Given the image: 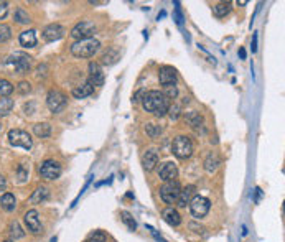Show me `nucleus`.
Masks as SVG:
<instances>
[{
  "label": "nucleus",
  "mask_w": 285,
  "mask_h": 242,
  "mask_svg": "<svg viewBox=\"0 0 285 242\" xmlns=\"http://www.w3.org/2000/svg\"><path fill=\"white\" fill-rule=\"evenodd\" d=\"M142 106L150 114L157 115V117H163V115H167L170 102H168L165 94L160 93V91H149L142 97Z\"/></svg>",
  "instance_id": "1"
},
{
  "label": "nucleus",
  "mask_w": 285,
  "mask_h": 242,
  "mask_svg": "<svg viewBox=\"0 0 285 242\" xmlns=\"http://www.w3.org/2000/svg\"><path fill=\"white\" fill-rule=\"evenodd\" d=\"M99 50H101V41L96 40V38L79 40L71 45V53L76 58H93Z\"/></svg>",
  "instance_id": "2"
},
{
  "label": "nucleus",
  "mask_w": 285,
  "mask_h": 242,
  "mask_svg": "<svg viewBox=\"0 0 285 242\" xmlns=\"http://www.w3.org/2000/svg\"><path fill=\"white\" fill-rule=\"evenodd\" d=\"M193 150H195V147H193L191 138L187 135H178L173 140V144H171V152L180 160L190 158L193 155Z\"/></svg>",
  "instance_id": "3"
},
{
  "label": "nucleus",
  "mask_w": 285,
  "mask_h": 242,
  "mask_svg": "<svg viewBox=\"0 0 285 242\" xmlns=\"http://www.w3.org/2000/svg\"><path fill=\"white\" fill-rule=\"evenodd\" d=\"M66 104H68L66 94L61 93L59 89H51L50 93L46 94V106H48V109L51 112H55V114L61 112L64 107H66Z\"/></svg>",
  "instance_id": "4"
},
{
  "label": "nucleus",
  "mask_w": 285,
  "mask_h": 242,
  "mask_svg": "<svg viewBox=\"0 0 285 242\" xmlns=\"http://www.w3.org/2000/svg\"><path fill=\"white\" fill-rule=\"evenodd\" d=\"M94 33H96V25L89 20H83L73 27L70 35L76 41H79V40H88V38H94Z\"/></svg>",
  "instance_id": "5"
},
{
  "label": "nucleus",
  "mask_w": 285,
  "mask_h": 242,
  "mask_svg": "<svg viewBox=\"0 0 285 242\" xmlns=\"http://www.w3.org/2000/svg\"><path fill=\"white\" fill-rule=\"evenodd\" d=\"M180 191H181V186L178 181L176 180L167 181V183L160 188V198L167 203V205H175V203L178 201Z\"/></svg>",
  "instance_id": "6"
},
{
  "label": "nucleus",
  "mask_w": 285,
  "mask_h": 242,
  "mask_svg": "<svg viewBox=\"0 0 285 242\" xmlns=\"http://www.w3.org/2000/svg\"><path fill=\"white\" fill-rule=\"evenodd\" d=\"M8 142L14 147H21L25 150H30L33 147V140L30 137V133L25 130H20V129H12L8 132Z\"/></svg>",
  "instance_id": "7"
},
{
  "label": "nucleus",
  "mask_w": 285,
  "mask_h": 242,
  "mask_svg": "<svg viewBox=\"0 0 285 242\" xmlns=\"http://www.w3.org/2000/svg\"><path fill=\"white\" fill-rule=\"evenodd\" d=\"M188 206H190V211H191L193 218L201 219V218H205V216L209 213L211 201L208 200V198H205V196H195Z\"/></svg>",
  "instance_id": "8"
},
{
  "label": "nucleus",
  "mask_w": 285,
  "mask_h": 242,
  "mask_svg": "<svg viewBox=\"0 0 285 242\" xmlns=\"http://www.w3.org/2000/svg\"><path fill=\"white\" fill-rule=\"evenodd\" d=\"M38 173H40V176L43 180H48V181L56 180L61 175V165H59L56 160H45L40 165Z\"/></svg>",
  "instance_id": "9"
},
{
  "label": "nucleus",
  "mask_w": 285,
  "mask_h": 242,
  "mask_svg": "<svg viewBox=\"0 0 285 242\" xmlns=\"http://www.w3.org/2000/svg\"><path fill=\"white\" fill-rule=\"evenodd\" d=\"M8 63L14 64L15 71L20 73V74H25V73H28L30 68H32V58H30L28 55H25V53L12 55L10 58H8Z\"/></svg>",
  "instance_id": "10"
},
{
  "label": "nucleus",
  "mask_w": 285,
  "mask_h": 242,
  "mask_svg": "<svg viewBox=\"0 0 285 242\" xmlns=\"http://www.w3.org/2000/svg\"><path fill=\"white\" fill-rule=\"evenodd\" d=\"M64 33H66V30H64L63 25L51 23L43 30V40L45 41H58L64 37Z\"/></svg>",
  "instance_id": "11"
},
{
  "label": "nucleus",
  "mask_w": 285,
  "mask_h": 242,
  "mask_svg": "<svg viewBox=\"0 0 285 242\" xmlns=\"http://www.w3.org/2000/svg\"><path fill=\"white\" fill-rule=\"evenodd\" d=\"M23 219H25V224H27V227H28L30 232H33V234H40V232L43 231V226H41L40 214H38V211L30 209L28 213H25Z\"/></svg>",
  "instance_id": "12"
},
{
  "label": "nucleus",
  "mask_w": 285,
  "mask_h": 242,
  "mask_svg": "<svg viewBox=\"0 0 285 242\" xmlns=\"http://www.w3.org/2000/svg\"><path fill=\"white\" fill-rule=\"evenodd\" d=\"M88 71H89L88 81L94 86V88H96V86H102V84H104V73H102L101 64L96 63V61H91L89 66H88Z\"/></svg>",
  "instance_id": "13"
},
{
  "label": "nucleus",
  "mask_w": 285,
  "mask_h": 242,
  "mask_svg": "<svg viewBox=\"0 0 285 242\" xmlns=\"http://www.w3.org/2000/svg\"><path fill=\"white\" fill-rule=\"evenodd\" d=\"M158 176L165 181H173L176 180V176H178V168H176L175 163H171V162H165L163 165L158 168Z\"/></svg>",
  "instance_id": "14"
},
{
  "label": "nucleus",
  "mask_w": 285,
  "mask_h": 242,
  "mask_svg": "<svg viewBox=\"0 0 285 242\" xmlns=\"http://www.w3.org/2000/svg\"><path fill=\"white\" fill-rule=\"evenodd\" d=\"M158 79L162 86L176 84V69L173 66H162L158 71Z\"/></svg>",
  "instance_id": "15"
},
{
  "label": "nucleus",
  "mask_w": 285,
  "mask_h": 242,
  "mask_svg": "<svg viewBox=\"0 0 285 242\" xmlns=\"http://www.w3.org/2000/svg\"><path fill=\"white\" fill-rule=\"evenodd\" d=\"M163 221H165L168 226H171V227H176V226H180L181 224V216L178 211L175 209V207H171V206H168L167 209H163Z\"/></svg>",
  "instance_id": "16"
},
{
  "label": "nucleus",
  "mask_w": 285,
  "mask_h": 242,
  "mask_svg": "<svg viewBox=\"0 0 285 242\" xmlns=\"http://www.w3.org/2000/svg\"><path fill=\"white\" fill-rule=\"evenodd\" d=\"M195 191H196V188L193 186V185H188V186L181 188V191H180V196H178V201H176V205H178L180 207H185L187 205H190L193 198H195Z\"/></svg>",
  "instance_id": "17"
},
{
  "label": "nucleus",
  "mask_w": 285,
  "mask_h": 242,
  "mask_svg": "<svg viewBox=\"0 0 285 242\" xmlns=\"http://www.w3.org/2000/svg\"><path fill=\"white\" fill-rule=\"evenodd\" d=\"M142 163H144V168L147 171H152L158 163V152L157 150H153V149L147 150V152L144 153V157H142Z\"/></svg>",
  "instance_id": "18"
},
{
  "label": "nucleus",
  "mask_w": 285,
  "mask_h": 242,
  "mask_svg": "<svg viewBox=\"0 0 285 242\" xmlns=\"http://www.w3.org/2000/svg\"><path fill=\"white\" fill-rule=\"evenodd\" d=\"M19 40L23 48H33V46H37V32L35 30H25L20 33Z\"/></svg>",
  "instance_id": "19"
},
{
  "label": "nucleus",
  "mask_w": 285,
  "mask_h": 242,
  "mask_svg": "<svg viewBox=\"0 0 285 242\" xmlns=\"http://www.w3.org/2000/svg\"><path fill=\"white\" fill-rule=\"evenodd\" d=\"M93 93H94V86L91 84L89 81H86L84 84H79L73 89V96H75L76 99H84V97L91 96Z\"/></svg>",
  "instance_id": "20"
},
{
  "label": "nucleus",
  "mask_w": 285,
  "mask_h": 242,
  "mask_svg": "<svg viewBox=\"0 0 285 242\" xmlns=\"http://www.w3.org/2000/svg\"><path fill=\"white\" fill-rule=\"evenodd\" d=\"M203 165H205V170L208 173H214L219 168V165H221V158L218 157V153L211 152L208 153V157L205 158V163H203Z\"/></svg>",
  "instance_id": "21"
},
{
  "label": "nucleus",
  "mask_w": 285,
  "mask_h": 242,
  "mask_svg": "<svg viewBox=\"0 0 285 242\" xmlns=\"http://www.w3.org/2000/svg\"><path fill=\"white\" fill-rule=\"evenodd\" d=\"M48 198H50L48 188L40 186V188H37L35 191L32 193V196H30V203H33V205H41V203L46 201Z\"/></svg>",
  "instance_id": "22"
},
{
  "label": "nucleus",
  "mask_w": 285,
  "mask_h": 242,
  "mask_svg": "<svg viewBox=\"0 0 285 242\" xmlns=\"http://www.w3.org/2000/svg\"><path fill=\"white\" fill-rule=\"evenodd\" d=\"M120 58V53H119V50L117 48H109L106 51L104 55L101 56V63L104 64V66H111V64H114V63H117V59Z\"/></svg>",
  "instance_id": "23"
},
{
  "label": "nucleus",
  "mask_w": 285,
  "mask_h": 242,
  "mask_svg": "<svg viewBox=\"0 0 285 242\" xmlns=\"http://www.w3.org/2000/svg\"><path fill=\"white\" fill-rule=\"evenodd\" d=\"M0 206H2V209H5V211H8V213H12V211L15 209V206H17L15 196L12 193L2 194V198H0Z\"/></svg>",
  "instance_id": "24"
},
{
  "label": "nucleus",
  "mask_w": 285,
  "mask_h": 242,
  "mask_svg": "<svg viewBox=\"0 0 285 242\" xmlns=\"http://www.w3.org/2000/svg\"><path fill=\"white\" fill-rule=\"evenodd\" d=\"M231 5H232L231 2H219V3H216V5H213V15L218 17V19H223V17H226L231 12V8H232Z\"/></svg>",
  "instance_id": "25"
},
{
  "label": "nucleus",
  "mask_w": 285,
  "mask_h": 242,
  "mask_svg": "<svg viewBox=\"0 0 285 242\" xmlns=\"http://www.w3.org/2000/svg\"><path fill=\"white\" fill-rule=\"evenodd\" d=\"M33 132H35L37 137L40 138H46L51 135V125L48 122H40L33 125Z\"/></svg>",
  "instance_id": "26"
},
{
  "label": "nucleus",
  "mask_w": 285,
  "mask_h": 242,
  "mask_svg": "<svg viewBox=\"0 0 285 242\" xmlns=\"http://www.w3.org/2000/svg\"><path fill=\"white\" fill-rule=\"evenodd\" d=\"M14 109V101L10 97H0V117H5Z\"/></svg>",
  "instance_id": "27"
},
{
  "label": "nucleus",
  "mask_w": 285,
  "mask_h": 242,
  "mask_svg": "<svg viewBox=\"0 0 285 242\" xmlns=\"http://www.w3.org/2000/svg\"><path fill=\"white\" fill-rule=\"evenodd\" d=\"M8 232H10V237H12V241L21 239V237L25 236L23 229L20 227V224L17 223V221H12V223H10V226H8Z\"/></svg>",
  "instance_id": "28"
},
{
  "label": "nucleus",
  "mask_w": 285,
  "mask_h": 242,
  "mask_svg": "<svg viewBox=\"0 0 285 242\" xmlns=\"http://www.w3.org/2000/svg\"><path fill=\"white\" fill-rule=\"evenodd\" d=\"M14 84L7 79H0V97H8L14 93Z\"/></svg>",
  "instance_id": "29"
},
{
  "label": "nucleus",
  "mask_w": 285,
  "mask_h": 242,
  "mask_svg": "<svg viewBox=\"0 0 285 242\" xmlns=\"http://www.w3.org/2000/svg\"><path fill=\"white\" fill-rule=\"evenodd\" d=\"M15 21L17 23H20V25H25V23H30L32 20H30V15L27 14V12H25L21 7H19L15 10Z\"/></svg>",
  "instance_id": "30"
},
{
  "label": "nucleus",
  "mask_w": 285,
  "mask_h": 242,
  "mask_svg": "<svg viewBox=\"0 0 285 242\" xmlns=\"http://www.w3.org/2000/svg\"><path fill=\"white\" fill-rule=\"evenodd\" d=\"M120 218H122V221L125 223V226L131 229V231H135V229H137V223H135V219L132 218L131 213H127V211H122V213H120Z\"/></svg>",
  "instance_id": "31"
},
{
  "label": "nucleus",
  "mask_w": 285,
  "mask_h": 242,
  "mask_svg": "<svg viewBox=\"0 0 285 242\" xmlns=\"http://www.w3.org/2000/svg\"><path fill=\"white\" fill-rule=\"evenodd\" d=\"M187 120H188V124L191 125V127H198V125H201L203 117L200 115V112L193 111V112H190V114L187 115Z\"/></svg>",
  "instance_id": "32"
},
{
  "label": "nucleus",
  "mask_w": 285,
  "mask_h": 242,
  "mask_svg": "<svg viewBox=\"0 0 285 242\" xmlns=\"http://www.w3.org/2000/svg\"><path fill=\"white\" fill-rule=\"evenodd\" d=\"M145 132H147V135L149 137H152V138H155V137H158L162 133V127L160 125H155V124H145Z\"/></svg>",
  "instance_id": "33"
},
{
  "label": "nucleus",
  "mask_w": 285,
  "mask_h": 242,
  "mask_svg": "<svg viewBox=\"0 0 285 242\" xmlns=\"http://www.w3.org/2000/svg\"><path fill=\"white\" fill-rule=\"evenodd\" d=\"M12 38V28L5 23H0V43H5Z\"/></svg>",
  "instance_id": "34"
},
{
  "label": "nucleus",
  "mask_w": 285,
  "mask_h": 242,
  "mask_svg": "<svg viewBox=\"0 0 285 242\" xmlns=\"http://www.w3.org/2000/svg\"><path fill=\"white\" fill-rule=\"evenodd\" d=\"M15 89H17V93H19V94H23V96H25V94L32 93V84H30L28 81H20V83L17 84Z\"/></svg>",
  "instance_id": "35"
},
{
  "label": "nucleus",
  "mask_w": 285,
  "mask_h": 242,
  "mask_svg": "<svg viewBox=\"0 0 285 242\" xmlns=\"http://www.w3.org/2000/svg\"><path fill=\"white\" fill-rule=\"evenodd\" d=\"M165 91H163V94L167 96V99H175L178 96V88H176L175 84H170V86H163Z\"/></svg>",
  "instance_id": "36"
},
{
  "label": "nucleus",
  "mask_w": 285,
  "mask_h": 242,
  "mask_svg": "<svg viewBox=\"0 0 285 242\" xmlns=\"http://www.w3.org/2000/svg\"><path fill=\"white\" fill-rule=\"evenodd\" d=\"M106 239L107 237L102 231H94L88 236V241H93V242H106Z\"/></svg>",
  "instance_id": "37"
},
{
  "label": "nucleus",
  "mask_w": 285,
  "mask_h": 242,
  "mask_svg": "<svg viewBox=\"0 0 285 242\" xmlns=\"http://www.w3.org/2000/svg\"><path fill=\"white\" fill-rule=\"evenodd\" d=\"M167 114L170 115L171 120H176L180 117V106H178V104H173V106H170V107H168Z\"/></svg>",
  "instance_id": "38"
},
{
  "label": "nucleus",
  "mask_w": 285,
  "mask_h": 242,
  "mask_svg": "<svg viewBox=\"0 0 285 242\" xmlns=\"http://www.w3.org/2000/svg\"><path fill=\"white\" fill-rule=\"evenodd\" d=\"M8 14V2H5V0H0V20H3Z\"/></svg>",
  "instance_id": "39"
},
{
  "label": "nucleus",
  "mask_w": 285,
  "mask_h": 242,
  "mask_svg": "<svg viewBox=\"0 0 285 242\" xmlns=\"http://www.w3.org/2000/svg\"><path fill=\"white\" fill-rule=\"evenodd\" d=\"M27 176H28V170H25V165H20V168H19V178H20L21 183L27 180Z\"/></svg>",
  "instance_id": "40"
},
{
  "label": "nucleus",
  "mask_w": 285,
  "mask_h": 242,
  "mask_svg": "<svg viewBox=\"0 0 285 242\" xmlns=\"http://www.w3.org/2000/svg\"><path fill=\"white\" fill-rule=\"evenodd\" d=\"M175 5H176V23L181 25V20H183V17H181V12H180V3L176 2Z\"/></svg>",
  "instance_id": "41"
},
{
  "label": "nucleus",
  "mask_w": 285,
  "mask_h": 242,
  "mask_svg": "<svg viewBox=\"0 0 285 242\" xmlns=\"http://www.w3.org/2000/svg\"><path fill=\"white\" fill-rule=\"evenodd\" d=\"M144 94H145V91H139V93H137L135 96H133L132 101H133V102H139V101H142L140 97H144Z\"/></svg>",
  "instance_id": "42"
},
{
  "label": "nucleus",
  "mask_w": 285,
  "mask_h": 242,
  "mask_svg": "<svg viewBox=\"0 0 285 242\" xmlns=\"http://www.w3.org/2000/svg\"><path fill=\"white\" fill-rule=\"evenodd\" d=\"M5 188H7V180H5V176L0 175V191H3Z\"/></svg>",
  "instance_id": "43"
},
{
  "label": "nucleus",
  "mask_w": 285,
  "mask_h": 242,
  "mask_svg": "<svg viewBox=\"0 0 285 242\" xmlns=\"http://www.w3.org/2000/svg\"><path fill=\"white\" fill-rule=\"evenodd\" d=\"M252 51H257V35H254L252 38Z\"/></svg>",
  "instance_id": "44"
},
{
  "label": "nucleus",
  "mask_w": 285,
  "mask_h": 242,
  "mask_svg": "<svg viewBox=\"0 0 285 242\" xmlns=\"http://www.w3.org/2000/svg\"><path fill=\"white\" fill-rule=\"evenodd\" d=\"M239 55H241V58H243V59L246 58V51H244L243 48H241V50H239Z\"/></svg>",
  "instance_id": "45"
},
{
  "label": "nucleus",
  "mask_w": 285,
  "mask_h": 242,
  "mask_svg": "<svg viewBox=\"0 0 285 242\" xmlns=\"http://www.w3.org/2000/svg\"><path fill=\"white\" fill-rule=\"evenodd\" d=\"M51 242H58V239H56V237H53V239H51Z\"/></svg>",
  "instance_id": "46"
},
{
  "label": "nucleus",
  "mask_w": 285,
  "mask_h": 242,
  "mask_svg": "<svg viewBox=\"0 0 285 242\" xmlns=\"http://www.w3.org/2000/svg\"><path fill=\"white\" fill-rule=\"evenodd\" d=\"M0 133H2V124H0Z\"/></svg>",
  "instance_id": "47"
},
{
  "label": "nucleus",
  "mask_w": 285,
  "mask_h": 242,
  "mask_svg": "<svg viewBox=\"0 0 285 242\" xmlns=\"http://www.w3.org/2000/svg\"><path fill=\"white\" fill-rule=\"evenodd\" d=\"M5 242H14V241H12V239H10V241H5Z\"/></svg>",
  "instance_id": "48"
},
{
  "label": "nucleus",
  "mask_w": 285,
  "mask_h": 242,
  "mask_svg": "<svg viewBox=\"0 0 285 242\" xmlns=\"http://www.w3.org/2000/svg\"><path fill=\"white\" fill-rule=\"evenodd\" d=\"M86 242H93V241H86Z\"/></svg>",
  "instance_id": "49"
}]
</instances>
